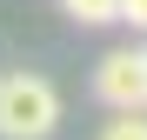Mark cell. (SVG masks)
<instances>
[{"mask_svg":"<svg viewBox=\"0 0 147 140\" xmlns=\"http://www.w3.org/2000/svg\"><path fill=\"white\" fill-rule=\"evenodd\" d=\"M60 87L47 74H0V140H54Z\"/></svg>","mask_w":147,"mask_h":140,"instance_id":"6da1fadb","label":"cell"},{"mask_svg":"<svg viewBox=\"0 0 147 140\" xmlns=\"http://www.w3.org/2000/svg\"><path fill=\"white\" fill-rule=\"evenodd\" d=\"M94 93L127 113V107H147V47H114V54H100V67H94Z\"/></svg>","mask_w":147,"mask_h":140,"instance_id":"7a4b0ae2","label":"cell"},{"mask_svg":"<svg viewBox=\"0 0 147 140\" xmlns=\"http://www.w3.org/2000/svg\"><path fill=\"white\" fill-rule=\"evenodd\" d=\"M60 7L80 20V27H107V20H120V0H60Z\"/></svg>","mask_w":147,"mask_h":140,"instance_id":"3957f363","label":"cell"},{"mask_svg":"<svg viewBox=\"0 0 147 140\" xmlns=\"http://www.w3.org/2000/svg\"><path fill=\"white\" fill-rule=\"evenodd\" d=\"M100 140H147V107H127L100 127Z\"/></svg>","mask_w":147,"mask_h":140,"instance_id":"277c9868","label":"cell"},{"mask_svg":"<svg viewBox=\"0 0 147 140\" xmlns=\"http://www.w3.org/2000/svg\"><path fill=\"white\" fill-rule=\"evenodd\" d=\"M120 20L127 27H147V0H120Z\"/></svg>","mask_w":147,"mask_h":140,"instance_id":"5b68a950","label":"cell"}]
</instances>
